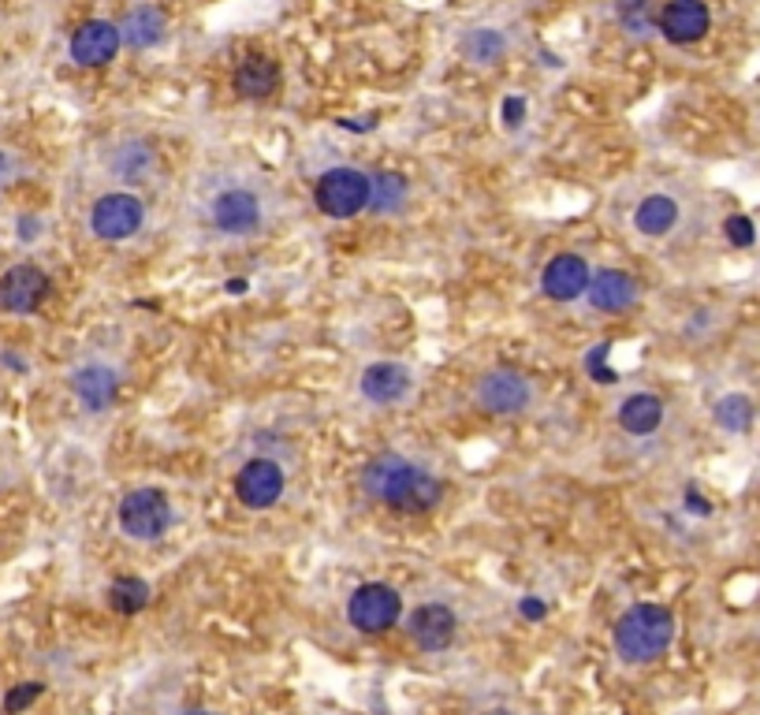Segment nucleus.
I'll use <instances>...</instances> for the list:
<instances>
[{"label":"nucleus","instance_id":"7","mask_svg":"<svg viewBox=\"0 0 760 715\" xmlns=\"http://www.w3.org/2000/svg\"><path fill=\"white\" fill-rule=\"evenodd\" d=\"M235 496H239L242 507L265 511L284 496V469L273 459H253L239 469L235 477Z\"/></svg>","mask_w":760,"mask_h":715},{"label":"nucleus","instance_id":"6","mask_svg":"<svg viewBox=\"0 0 760 715\" xmlns=\"http://www.w3.org/2000/svg\"><path fill=\"white\" fill-rule=\"evenodd\" d=\"M142 221H146V205L135 195H104L98 198V205L90 213V228L104 242L130 239V235L142 228Z\"/></svg>","mask_w":760,"mask_h":715},{"label":"nucleus","instance_id":"5","mask_svg":"<svg viewBox=\"0 0 760 715\" xmlns=\"http://www.w3.org/2000/svg\"><path fill=\"white\" fill-rule=\"evenodd\" d=\"M399 612H403L399 592L391 586H381V581H365V586H358L351 592V600H347V618H351V626L362 634L391 630V626L399 623Z\"/></svg>","mask_w":760,"mask_h":715},{"label":"nucleus","instance_id":"12","mask_svg":"<svg viewBox=\"0 0 760 715\" xmlns=\"http://www.w3.org/2000/svg\"><path fill=\"white\" fill-rule=\"evenodd\" d=\"M540 287H545V294L556 302L582 299L585 287H589V265H585V258L578 254H556L545 265V273H540Z\"/></svg>","mask_w":760,"mask_h":715},{"label":"nucleus","instance_id":"21","mask_svg":"<svg viewBox=\"0 0 760 715\" xmlns=\"http://www.w3.org/2000/svg\"><path fill=\"white\" fill-rule=\"evenodd\" d=\"M75 396L83 399L86 410H104L116 399V373L104 365H86L83 373H75Z\"/></svg>","mask_w":760,"mask_h":715},{"label":"nucleus","instance_id":"28","mask_svg":"<svg viewBox=\"0 0 760 715\" xmlns=\"http://www.w3.org/2000/svg\"><path fill=\"white\" fill-rule=\"evenodd\" d=\"M41 697V682H23V686H15L12 693L4 697V712L8 715H20L23 708H30L34 701Z\"/></svg>","mask_w":760,"mask_h":715},{"label":"nucleus","instance_id":"2","mask_svg":"<svg viewBox=\"0 0 760 715\" xmlns=\"http://www.w3.org/2000/svg\"><path fill=\"white\" fill-rule=\"evenodd\" d=\"M675 641V615L660 604H637L615 626V649L626 664L660 660Z\"/></svg>","mask_w":760,"mask_h":715},{"label":"nucleus","instance_id":"32","mask_svg":"<svg viewBox=\"0 0 760 715\" xmlns=\"http://www.w3.org/2000/svg\"><path fill=\"white\" fill-rule=\"evenodd\" d=\"M522 615H526V618H540V615H545V604H537V600H526V604H522Z\"/></svg>","mask_w":760,"mask_h":715},{"label":"nucleus","instance_id":"10","mask_svg":"<svg viewBox=\"0 0 760 715\" xmlns=\"http://www.w3.org/2000/svg\"><path fill=\"white\" fill-rule=\"evenodd\" d=\"M477 399L488 414H522L529 403V380L514 369H493L477 380Z\"/></svg>","mask_w":760,"mask_h":715},{"label":"nucleus","instance_id":"11","mask_svg":"<svg viewBox=\"0 0 760 715\" xmlns=\"http://www.w3.org/2000/svg\"><path fill=\"white\" fill-rule=\"evenodd\" d=\"M120 49V26L109 20H90L72 34V60L83 67H104Z\"/></svg>","mask_w":760,"mask_h":715},{"label":"nucleus","instance_id":"22","mask_svg":"<svg viewBox=\"0 0 760 715\" xmlns=\"http://www.w3.org/2000/svg\"><path fill=\"white\" fill-rule=\"evenodd\" d=\"M407 190L410 187L399 172H381V176H373V190H370L373 213H396V209H403Z\"/></svg>","mask_w":760,"mask_h":715},{"label":"nucleus","instance_id":"4","mask_svg":"<svg viewBox=\"0 0 760 715\" xmlns=\"http://www.w3.org/2000/svg\"><path fill=\"white\" fill-rule=\"evenodd\" d=\"M172 526V503L161 488H135L120 500V529L135 540H157Z\"/></svg>","mask_w":760,"mask_h":715},{"label":"nucleus","instance_id":"19","mask_svg":"<svg viewBox=\"0 0 760 715\" xmlns=\"http://www.w3.org/2000/svg\"><path fill=\"white\" fill-rule=\"evenodd\" d=\"M619 425L631 436H652L663 425V403L649 391H637L619 406Z\"/></svg>","mask_w":760,"mask_h":715},{"label":"nucleus","instance_id":"33","mask_svg":"<svg viewBox=\"0 0 760 715\" xmlns=\"http://www.w3.org/2000/svg\"><path fill=\"white\" fill-rule=\"evenodd\" d=\"M187 715H216V712H187Z\"/></svg>","mask_w":760,"mask_h":715},{"label":"nucleus","instance_id":"16","mask_svg":"<svg viewBox=\"0 0 760 715\" xmlns=\"http://www.w3.org/2000/svg\"><path fill=\"white\" fill-rule=\"evenodd\" d=\"M589 302L600 313H623L637 302V284L634 276L619 273V268H600L597 276H589Z\"/></svg>","mask_w":760,"mask_h":715},{"label":"nucleus","instance_id":"31","mask_svg":"<svg viewBox=\"0 0 760 715\" xmlns=\"http://www.w3.org/2000/svg\"><path fill=\"white\" fill-rule=\"evenodd\" d=\"M686 503H689V511H697V514H709V511H712L709 503H705L701 496L694 492V488H689V492H686Z\"/></svg>","mask_w":760,"mask_h":715},{"label":"nucleus","instance_id":"13","mask_svg":"<svg viewBox=\"0 0 760 715\" xmlns=\"http://www.w3.org/2000/svg\"><path fill=\"white\" fill-rule=\"evenodd\" d=\"M456 615H451V607L444 604H422L414 615H410V638H414L418 649L425 652H440L448 649L451 641H456Z\"/></svg>","mask_w":760,"mask_h":715},{"label":"nucleus","instance_id":"9","mask_svg":"<svg viewBox=\"0 0 760 715\" xmlns=\"http://www.w3.org/2000/svg\"><path fill=\"white\" fill-rule=\"evenodd\" d=\"M657 26H660L663 38L675 41V46H694V41H701L705 34H709L712 12L705 0H671V4L660 12Z\"/></svg>","mask_w":760,"mask_h":715},{"label":"nucleus","instance_id":"20","mask_svg":"<svg viewBox=\"0 0 760 715\" xmlns=\"http://www.w3.org/2000/svg\"><path fill=\"white\" fill-rule=\"evenodd\" d=\"M279 86V67L269 57H247L235 72V90L242 98H269Z\"/></svg>","mask_w":760,"mask_h":715},{"label":"nucleus","instance_id":"18","mask_svg":"<svg viewBox=\"0 0 760 715\" xmlns=\"http://www.w3.org/2000/svg\"><path fill=\"white\" fill-rule=\"evenodd\" d=\"M164 26L169 23H164L161 8L142 4L135 12H127V20L120 23V41H127L130 49H150L164 38Z\"/></svg>","mask_w":760,"mask_h":715},{"label":"nucleus","instance_id":"8","mask_svg":"<svg viewBox=\"0 0 760 715\" xmlns=\"http://www.w3.org/2000/svg\"><path fill=\"white\" fill-rule=\"evenodd\" d=\"M52 284L38 265H15L0 276V306L8 313H34L49 299Z\"/></svg>","mask_w":760,"mask_h":715},{"label":"nucleus","instance_id":"34","mask_svg":"<svg viewBox=\"0 0 760 715\" xmlns=\"http://www.w3.org/2000/svg\"><path fill=\"white\" fill-rule=\"evenodd\" d=\"M485 715H507V712H485Z\"/></svg>","mask_w":760,"mask_h":715},{"label":"nucleus","instance_id":"23","mask_svg":"<svg viewBox=\"0 0 760 715\" xmlns=\"http://www.w3.org/2000/svg\"><path fill=\"white\" fill-rule=\"evenodd\" d=\"M109 604L116 607L120 615H135L150 604V586L142 578H120L109 586Z\"/></svg>","mask_w":760,"mask_h":715},{"label":"nucleus","instance_id":"15","mask_svg":"<svg viewBox=\"0 0 760 715\" xmlns=\"http://www.w3.org/2000/svg\"><path fill=\"white\" fill-rule=\"evenodd\" d=\"M213 224L224 235H250L261 224V202L250 190H224L213 202Z\"/></svg>","mask_w":760,"mask_h":715},{"label":"nucleus","instance_id":"26","mask_svg":"<svg viewBox=\"0 0 760 715\" xmlns=\"http://www.w3.org/2000/svg\"><path fill=\"white\" fill-rule=\"evenodd\" d=\"M503 34L500 30H474L466 38V57L474 60V64H496V60L503 57Z\"/></svg>","mask_w":760,"mask_h":715},{"label":"nucleus","instance_id":"3","mask_svg":"<svg viewBox=\"0 0 760 715\" xmlns=\"http://www.w3.org/2000/svg\"><path fill=\"white\" fill-rule=\"evenodd\" d=\"M370 190L373 179L358 168H328L325 176L313 187V205L321 209L332 221H347V216H358L365 205H370Z\"/></svg>","mask_w":760,"mask_h":715},{"label":"nucleus","instance_id":"1","mask_svg":"<svg viewBox=\"0 0 760 715\" xmlns=\"http://www.w3.org/2000/svg\"><path fill=\"white\" fill-rule=\"evenodd\" d=\"M362 485L373 500H384L388 507L403 511V514H425L440 503L444 488L433 474H425L422 466H410V462L384 455L377 462H370L362 474Z\"/></svg>","mask_w":760,"mask_h":715},{"label":"nucleus","instance_id":"29","mask_svg":"<svg viewBox=\"0 0 760 715\" xmlns=\"http://www.w3.org/2000/svg\"><path fill=\"white\" fill-rule=\"evenodd\" d=\"M723 231H727V239L735 242V247H753V239H757V228L749 216H727Z\"/></svg>","mask_w":760,"mask_h":715},{"label":"nucleus","instance_id":"25","mask_svg":"<svg viewBox=\"0 0 760 715\" xmlns=\"http://www.w3.org/2000/svg\"><path fill=\"white\" fill-rule=\"evenodd\" d=\"M715 422H720L727 432H746L749 425H753V403H749L746 396L720 399V406H715Z\"/></svg>","mask_w":760,"mask_h":715},{"label":"nucleus","instance_id":"14","mask_svg":"<svg viewBox=\"0 0 760 715\" xmlns=\"http://www.w3.org/2000/svg\"><path fill=\"white\" fill-rule=\"evenodd\" d=\"M410 384H414V377H410L407 365L399 362H377L370 365V369L362 373V396L370 399V403L377 406H396L407 399Z\"/></svg>","mask_w":760,"mask_h":715},{"label":"nucleus","instance_id":"17","mask_svg":"<svg viewBox=\"0 0 760 715\" xmlns=\"http://www.w3.org/2000/svg\"><path fill=\"white\" fill-rule=\"evenodd\" d=\"M634 224H637V231L649 235V239H663V235H671L678 224V202L668 195L641 198V205H637V213H634Z\"/></svg>","mask_w":760,"mask_h":715},{"label":"nucleus","instance_id":"30","mask_svg":"<svg viewBox=\"0 0 760 715\" xmlns=\"http://www.w3.org/2000/svg\"><path fill=\"white\" fill-rule=\"evenodd\" d=\"M522 116H526V101H522V98H507L503 101V124L507 127H519Z\"/></svg>","mask_w":760,"mask_h":715},{"label":"nucleus","instance_id":"24","mask_svg":"<svg viewBox=\"0 0 760 715\" xmlns=\"http://www.w3.org/2000/svg\"><path fill=\"white\" fill-rule=\"evenodd\" d=\"M150 168H153V150L146 142H127L116 156V172L124 176V183H142Z\"/></svg>","mask_w":760,"mask_h":715},{"label":"nucleus","instance_id":"27","mask_svg":"<svg viewBox=\"0 0 760 715\" xmlns=\"http://www.w3.org/2000/svg\"><path fill=\"white\" fill-rule=\"evenodd\" d=\"M657 20L660 15H657V4H652V0H623V4H619V23H623L634 38L645 30H652Z\"/></svg>","mask_w":760,"mask_h":715}]
</instances>
